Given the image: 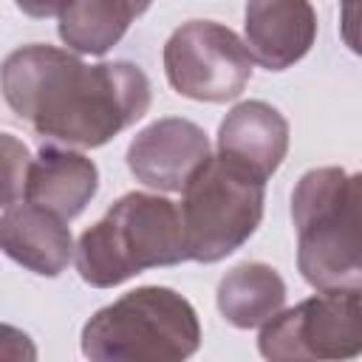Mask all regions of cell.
<instances>
[{"label":"cell","instance_id":"6da1fadb","mask_svg":"<svg viewBox=\"0 0 362 362\" xmlns=\"http://www.w3.org/2000/svg\"><path fill=\"white\" fill-rule=\"evenodd\" d=\"M0 82L6 105L40 139L82 150L102 147L136 124L153 99L139 65L127 59L88 65L42 42L11 51Z\"/></svg>","mask_w":362,"mask_h":362},{"label":"cell","instance_id":"7a4b0ae2","mask_svg":"<svg viewBox=\"0 0 362 362\" xmlns=\"http://www.w3.org/2000/svg\"><path fill=\"white\" fill-rule=\"evenodd\" d=\"M297 269L317 291L362 297V173L308 170L291 192Z\"/></svg>","mask_w":362,"mask_h":362},{"label":"cell","instance_id":"3957f363","mask_svg":"<svg viewBox=\"0 0 362 362\" xmlns=\"http://www.w3.org/2000/svg\"><path fill=\"white\" fill-rule=\"evenodd\" d=\"M74 260L93 288L122 286L147 269L178 266L189 260L181 209L164 195L127 192L79 235Z\"/></svg>","mask_w":362,"mask_h":362},{"label":"cell","instance_id":"277c9868","mask_svg":"<svg viewBox=\"0 0 362 362\" xmlns=\"http://www.w3.org/2000/svg\"><path fill=\"white\" fill-rule=\"evenodd\" d=\"M198 345L201 322L192 303L167 286H139L82 328V354L93 362H178Z\"/></svg>","mask_w":362,"mask_h":362},{"label":"cell","instance_id":"5b68a950","mask_svg":"<svg viewBox=\"0 0 362 362\" xmlns=\"http://www.w3.org/2000/svg\"><path fill=\"white\" fill-rule=\"evenodd\" d=\"M266 178L229 156H209L181 189L187 257L218 263L238 252L260 226Z\"/></svg>","mask_w":362,"mask_h":362},{"label":"cell","instance_id":"8992f818","mask_svg":"<svg viewBox=\"0 0 362 362\" xmlns=\"http://www.w3.org/2000/svg\"><path fill=\"white\" fill-rule=\"evenodd\" d=\"M246 42L215 20L178 25L164 45V74L175 93L195 102H232L252 79Z\"/></svg>","mask_w":362,"mask_h":362},{"label":"cell","instance_id":"52a82bcc","mask_svg":"<svg viewBox=\"0 0 362 362\" xmlns=\"http://www.w3.org/2000/svg\"><path fill=\"white\" fill-rule=\"evenodd\" d=\"M257 348L272 362L362 356V297L320 291L260 325Z\"/></svg>","mask_w":362,"mask_h":362},{"label":"cell","instance_id":"ba28073f","mask_svg":"<svg viewBox=\"0 0 362 362\" xmlns=\"http://www.w3.org/2000/svg\"><path fill=\"white\" fill-rule=\"evenodd\" d=\"M209 156L212 147L201 124L167 116L133 136L127 147V170L144 187L181 192Z\"/></svg>","mask_w":362,"mask_h":362},{"label":"cell","instance_id":"9c48e42d","mask_svg":"<svg viewBox=\"0 0 362 362\" xmlns=\"http://www.w3.org/2000/svg\"><path fill=\"white\" fill-rule=\"evenodd\" d=\"M243 34L252 59L266 71L297 65L317 40L311 0H246Z\"/></svg>","mask_w":362,"mask_h":362},{"label":"cell","instance_id":"30bf717a","mask_svg":"<svg viewBox=\"0 0 362 362\" xmlns=\"http://www.w3.org/2000/svg\"><path fill=\"white\" fill-rule=\"evenodd\" d=\"M0 246L14 263L40 277L62 274L76 255L68 221L25 198L3 206Z\"/></svg>","mask_w":362,"mask_h":362},{"label":"cell","instance_id":"8fae6325","mask_svg":"<svg viewBox=\"0 0 362 362\" xmlns=\"http://www.w3.org/2000/svg\"><path fill=\"white\" fill-rule=\"evenodd\" d=\"M99 189V167L79 150L45 144L25 170L23 198L65 218L68 223L85 212Z\"/></svg>","mask_w":362,"mask_h":362},{"label":"cell","instance_id":"7c38bea8","mask_svg":"<svg viewBox=\"0 0 362 362\" xmlns=\"http://www.w3.org/2000/svg\"><path fill=\"white\" fill-rule=\"evenodd\" d=\"M218 153L246 164L269 181L288 153V122L263 99L240 102L218 127Z\"/></svg>","mask_w":362,"mask_h":362},{"label":"cell","instance_id":"4fadbf2b","mask_svg":"<svg viewBox=\"0 0 362 362\" xmlns=\"http://www.w3.org/2000/svg\"><path fill=\"white\" fill-rule=\"evenodd\" d=\"M215 303L229 325L260 328L283 311L286 280L269 263H240L221 277Z\"/></svg>","mask_w":362,"mask_h":362},{"label":"cell","instance_id":"5bb4252c","mask_svg":"<svg viewBox=\"0 0 362 362\" xmlns=\"http://www.w3.org/2000/svg\"><path fill=\"white\" fill-rule=\"evenodd\" d=\"M141 17L130 0H71L59 14V40L74 54H107Z\"/></svg>","mask_w":362,"mask_h":362},{"label":"cell","instance_id":"9a60e30c","mask_svg":"<svg viewBox=\"0 0 362 362\" xmlns=\"http://www.w3.org/2000/svg\"><path fill=\"white\" fill-rule=\"evenodd\" d=\"M339 34L342 42L362 57V0H339Z\"/></svg>","mask_w":362,"mask_h":362},{"label":"cell","instance_id":"2e32d148","mask_svg":"<svg viewBox=\"0 0 362 362\" xmlns=\"http://www.w3.org/2000/svg\"><path fill=\"white\" fill-rule=\"evenodd\" d=\"M14 3L23 14H28L34 20H45V17H59L71 0H14Z\"/></svg>","mask_w":362,"mask_h":362},{"label":"cell","instance_id":"e0dca14e","mask_svg":"<svg viewBox=\"0 0 362 362\" xmlns=\"http://www.w3.org/2000/svg\"><path fill=\"white\" fill-rule=\"evenodd\" d=\"M130 3L136 6V11H139V14H144V11L153 6V0H130Z\"/></svg>","mask_w":362,"mask_h":362}]
</instances>
